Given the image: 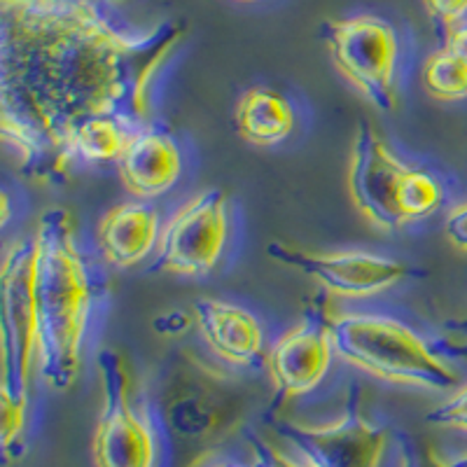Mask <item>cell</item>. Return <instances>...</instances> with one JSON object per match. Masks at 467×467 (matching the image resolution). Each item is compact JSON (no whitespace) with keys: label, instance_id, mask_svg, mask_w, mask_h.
Wrapping results in <instances>:
<instances>
[{"label":"cell","instance_id":"cell-1","mask_svg":"<svg viewBox=\"0 0 467 467\" xmlns=\"http://www.w3.org/2000/svg\"><path fill=\"white\" fill-rule=\"evenodd\" d=\"M185 36L182 22L124 33L91 0H0V131L24 173L66 181L87 119L145 127L154 80Z\"/></svg>","mask_w":467,"mask_h":467},{"label":"cell","instance_id":"cell-2","mask_svg":"<svg viewBox=\"0 0 467 467\" xmlns=\"http://www.w3.org/2000/svg\"><path fill=\"white\" fill-rule=\"evenodd\" d=\"M37 308L36 367L45 386L64 393L78 379L91 316V278L66 208H47L33 234Z\"/></svg>","mask_w":467,"mask_h":467},{"label":"cell","instance_id":"cell-3","mask_svg":"<svg viewBox=\"0 0 467 467\" xmlns=\"http://www.w3.org/2000/svg\"><path fill=\"white\" fill-rule=\"evenodd\" d=\"M325 323L337 358L369 377L435 393L451 390L461 381L456 369L400 320L367 314H329Z\"/></svg>","mask_w":467,"mask_h":467},{"label":"cell","instance_id":"cell-4","mask_svg":"<svg viewBox=\"0 0 467 467\" xmlns=\"http://www.w3.org/2000/svg\"><path fill=\"white\" fill-rule=\"evenodd\" d=\"M346 182L356 211L379 232L431 218L444 203V187L435 175L400 161L369 122L358 127Z\"/></svg>","mask_w":467,"mask_h":467},{"label":"cell","instance_id":"cell-5","mask_svg":"<svg viewBox=\"0 0 467 467\" xmlns=\"http://www.w3.org/2000/svg\"><path fill=\"white\" fill-rule=\"evenodd\" d=\"M31 239L12 241L3 255V374H0V435L22 440L26 431L28 388L37 358V308L33 285Z\"/></svg>","mask_w":467,"mask_h":467},{"label":"cell","instance_id":"cell-6","mask_svg":"<svg viewBox=\"0 0 467 467\" xmlns=\"http://www.w3.org/2000/svg\"><path fill=\"white\" fill-rule=\"evenodd\" d=\"M323 40L337 73L377 110L398 108V36L388 22L372 15L327 22Z\"/></svg>","mask_w":467,"mask_h":467},{"label":"cell","instance_id":"cell-7","mask_svg":"<svg viewBox=\"0 0 467 467\" xmlns=\"http://www.w3.org/2000/svg\"><path fill=\"white\" fill-rule=\"evenodd\" d=\"M96 369L103 404L91 440L94 467H154V437L148 420L133 407L127 360L117 350L103 348Z\"/></svg>","mask_w":467,"mask_h":467},{"label":"cell","instance_id":"cell-8","mask_svg":"<svg viewBox=\"0 0 467 467\" xmlns=\"http://www.w3.org/2000/svg\"><path fill=\"white\" fill-rule=\"evenodd\" d=\"M227 244V197L220 190L199 192L161 227L152 271L185 278L213 274Z\"/></svg>","mask_w":467,"mask_h":467},{"label":"cell","instance_id":"cell-9","mask_svg":"<svg viewBox=\"0 0 467 467\" xmlns=\"http://www.w3.org/2000/svg\"><path fill=\"white\" fill-rule=\"evenodd\" d=\"M266 253L274 262L306 274L329 295L341 299L377 297L411 276V269L404 262L365 253V250L311 253L295 245L271 244Z\"/></svg>","mask_w":467,"mask_h":467},{"label":"cell","instance_id":"cell-10","mask_svg":"<svg viewBox=\"0 0 467 467\" xmlns=\"http://www.w3.org/2000/svg\"><path fill=\"white\" fill-rule=\"evenodd\" d=\"M335 344L325 323L295 325L266 353V372L283 400L314 393L335 360Z\"/></svg>","mask_w":467,"mask_h":467},{"label":"cell","instance_id":"cell-11","mask_svg":"<svg viewBox=\"0 0 467 467\" xmlns=\"http://www.w3.org/2000/svg\"><path fill=\"white\" fill-rule=\"evenodd\" d=\"M122 185L136 199H157L178 182L182 173V154L169 133L160 129H136L117 160Z\"/></svg>","mask_w":467,"mask_h":467},{"label":"cell","instance_id":"cell-12","mask_svg":"<svg viewBox=\"0 0 467 467\" xmlns=\"http://www.w3.org/2000/svg\"><path fill=\"white\" fill-rule=\"evenodd\" d=\"M192 311L203 344L220 360L234 367L257 365L265 348V332L253 311L220 299H197Z\"/></svg>","mask_w":467,"mask_h":467},{"label":"cell","instance_id":"cell-13","mask_svg":"<svg viewBox=\"0 0 467 467\" xmlns=\"http://www.w3.org/2000/svg\"><path fill=\"white\" fill-rule=\"evenodd\" d=\"M160 234V213L150 203L124 202L103 215L96 241L108 265L129 269L157 250Z\"/></svg>","mask_w":467,"mask_h":467},{"label":"cell","instance_id":"cell-14","mask_svg":"<svg viewBox=\"0 0 467 467\" xmlns=\"http://www.w3.org/2000/svg\"><path fill=\"white\" fill-rule=\"evenodd\" d=\"M295 108L281 91L271 87H250L236 103L234 127L241 139L257 148L278 145L295 131Z\"/></svg>","mask_w":467,"mask_h":467},{"label":"cell","instance_id":"cell-15","mask_svg":"<svg viewBox=\"0 0 467 467\" xmlns=\"http://www.w3.org/2000/svg\"><path fill=\"white\" fill-rule=\"evenodd\" d=\"M136 129L117 117H94L75 129L70 140V154L75 161L87 164H108L122 157Z\"/></svg>","mask_w":467,"mask_h":467},{"label":"cell","instance_id":"cell-16","mask_svg":"<svg viewBox=\"0 0 467 467\" xmlns=\"http://www.w3.org/2000/svg\"><path fill=\"white\" fill-rule=\"evenodd\" d=\"M423 87L435 101H462L467 99V61L446 47L437 49L425 58Z\"/></svg>","mask_w":467,"mask_h":467},{"label":"cell","instance_id":"cell-17","mask_svg":"<svg viewBox=\"0 0 467 467\" xmlns=\"http://www.w3.org/2000/svg\"><path fill=\"white\" fill-rule=\"evenodd\" d=\"M248 441L253 446L255 461L262 462V467H318L278 435L250 432Z\"/></svg>","mask_w":467,"mask_h":467},{"label":"cell","instance_id":"cell-18","mask_svg":"<svg viewBox=\"0 0 467 467\" xmlns=\"http://www.w3.org/2000/svg\"><path fill=\"white\" fill-rule=\"evenodd\" d=\"M425 420L437 428H449V431L467 432V383L456 388L449 400L437 404L425 414Z\"/></svg>","mask_w":467,"mask_h":467},{"label":"cell","instance_id":"cell-19","mask_svg":"<svg viewBox=\"0 0 467 467\" xmlns=\"http://www.w3.org/2000/svg\"><path fill=\"white\" fill-rule=\"evenodd\" d=\"M425 10L441 26L451 28L467 15V0H423Z\"/></svg>","mask_w":467,"mask_h":467},{"label":"cell","instance_id":"cell-20","mask_svg":"<svg viewBox=\"0 0 467 467\" xmlns=\"http://www.w3.org/2000/svg\"><path fill=\"white\" fill-rule=\"evenodd\" d=\"M444 234L456 250L467 253V203L453 208L444 223Z\"/></svg>","mask_w":467,"mask_h":467},{"label":"cell","instance_id":"cell-21","mask_svg":"<svg viewBox=\"0 0 467 467\" xmlns=\"http://www.w3.org/2000/svg\"><path fill=\"white\" fill-rule=\"evenodd\" d=\"M187 325H190V316H185L182 311H169V314H164L161 318H157L154 327H157L160 335H164L166 327H171L166 337H181L187 329Z\"/></svg>","mask_w":467,"mask_h":467},{"label":"cell","instance_id":"cell-22","mask_svg":"<svg viewBox=\"0 0 467 467\" xmlns=\"http://www.w3.org/2000/svg\"><path fill=\"white\" fill-rule=\"evenodd\" d=\"M446 49L458 54V57L467 61V24H456V26L449 28V36H446Z\"/></svg>","mask_w":467,"mask_h":467},{"label":"cell","instance_id":"cell-23","mask_svg":"<svg viewBox=\"0 0 467 467\" xmlns=\"http://www.w3.org/2000/svg\"><path fill=\"white\" fill-rule=\"evenodd\" d=\"M451 353L453 356L462 358V360H467V339L465 341H458V344L451 346Z\"/></svg>","mask_w":467,"mask_h":467},{"label":"cell","instance_id":"cell-24","mask_svg":"<svg viewBox=\"0 0 467 467\" xmlns=\"http://www.w3.org/2000/svg\"><path fill=\"white\" fill-rule=\"evenodd\" d=\"M446 467H467V453L451 458V461H446Z\"/></svg>","mask_w":467,"mask_h":467},{"label":"cell","instance_id":"cell-25","mask_svg":"<svg viewBox=\"0 0 467 467\" xmlns=\"http://www.w3.org/2000/svg\"><path fill=\"white\" fill-rule=\"evenodd\" d=\"M215 467H262V462H253V465H244V462H220Z\"/></svg>","mask_w":467,"mask_h":467},{"label":"cell","instance_id":"cell-26","mask_svg":"<svg viewBox=\"0 0 467 467\" xmlns=\"http://www.w3.org/2000/svg\"><path fill=\"white\" fill-rule=\"evenodd\" d=\"M106 3H110V5H119V3H127V0H106Z\"/></svg>","mask_w":467,"mask_h":467},{"label":"cell","instance_id":"cell-27","mask_svg":"<svg viewBox=\"0 0 467 467\" xmlns=\"http://www.w3.org/2000/svg\"><path fill=\"white\" fill-rule=\"evenodd\" d=\"M461 329H465V332H467V320H462V323H461Z\"/></svg>","mask_w":467,"mask_h":467},{"label":"cell","instance_id":"cell-28","mask_svg":"<svg viewBox=\"0 0 467 467\" xmlns=\"http://www.w3.org/2000/svg\"><path fill=\"white\" fill-rule=\"evenodd\" d=\"M239 3H255V0H239Z\"/></svg>","mask_w":467,"mask_h":467}]
</instances>
